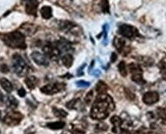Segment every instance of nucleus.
<instances>
[{
    "label": "nucleus",
    "mask_w": 166,
    "mask_h": 134,
    "mask_svg": "<svg viewBox=\"0 0 166 134\" xmlns=\"http://www.w3.org/2000/svg\"><path fill=\"white\" fill-rule=\"evenodd\" d=\"M101 10L105 13L109 12V3L108 0H101Z\"/></svg>",
    "instance_id": "393cba45"
},
{
    "label": "nucleus",
    "mask_w": 166,
    "mask_h": 134,
    "mask_svg": "<svg viewBox=\"0 0 166 134\" xmlns=\"http://www.w3.org/2000/svg\"><path fill=\"white\" fill-rule=\"evenodd\" d=\"M38 2L37 0H27L26 4V11L29 15H36Z\"/></svg>",
    "instance_id": "9d476101"
},
{
    "label": "nucleus",
    "mask_w": 166,
    "mask_h": 134,
    "mask_svg": "<svg viewBox=\"0 0 166 134\" xmlns=\"http://www.w3.org/2000/svg\"><path fill=\"white\" fill-rule=\"evenodd\" d=\"M144 134H158V133H157V132H146V133H144Z\"/></svg>",
    "instance_id": "72a5a7b5"
},
{
    "label": "nucleus",
    "mask_w": 166,
    "mask_h": 134,
    "mask_svg": "<svg viewBox=\"0 0 166 134\" xmlns=\"http://www.w3.org/2000/svg\"><path fill=\"white\" fill-rule=\"evenodd\" d=\"M1 39L6 46L12 49H25L26 48L25 35L19 31L4 34L2 35Z\"/></svg>",
    "instance_id": "f03ea898"
},
{
    "label": "nucleus",
    "mask_w": 166,
    "mask_h": 134,
    "mask_svg": "<svg viewBox=\"0 0 166 134\" xmlns=\"http://www.w3.org/2000/svg\"><path fill=\"white\" fill-rule=\"evenodd\" d=\"M61 61H62L63 65L65 66L66 68H70L72 66V63H73V57L70 54H66V55H63L61 58Z\"/></svg>",
    "instance_id": "aec40b11"
},
{
    "label": "nucleus",
    "mask_w": 166,
    "mask_h": 134,
    "mask_svg": "<svg viewBox=\"0 0 166 134\" xmlns=\"http://www.w3.org/2000/svg\"><path fill=\"white\" fill-rule=\"evenodd\" d=\"M31 57L33 59L36 64L38 66H47L49 65V61H48L47 56L43 54L40 53L38 52H33L31 54Z\"/></svg>",
    "instance_id": "1a4fd4ad"
},
{
    "label": "nucleus",
    "mask_w": 166,
    "mask_h": 134,
    "mask_svg": "<svg viewBox=\"0 0 166 134\" xmlns=\"http://www.w3.org/2000/svg\"><path fill=\"white\" fill-rule=\"evenodd\" d=\"M53 113L55 116L59 117V118H64L68 116V112L62 109H57L53 108Z\"/></svg>",
    "instance_id": "5701e85b"
},
{
    "label": "nucleus",
    "mask_w": 166,
    "mask_h": 134,
    "mask_svg": "<svg viewBox=\"0 0 166 134\" xmlns=\"http://www.w3.org/2000/svg\"><path fill=\"white\" fill-rule=\"evenodd\" d=\"M25 83H26V86L29 88V89H35V86L38 84V79L35 76L33 75H31V76L27 77V78L25 79Z\"/></svg>",
    "instance_id": "4468645a"
},
{
    "label": "nucleus",
    "mask_w": 166,
    "mask_h": 134,
    "mask_svg": "<svg viewBox=\"0 0 166 134\" xmlns=\"http://www.w3.org/2000/svg\"><path fill=\"white\" fill-rule=\"evenodd\" d=\"M65 88V84L62 83H52V84H48L45 86H42L40 89L41 92L42 93L46 94V95H53V94L58 93L61 91L64 90Z\"/></svg>",
    "instance_id": "423d86ee"
},
{
    "label": "nucleus",
    "mask_w": 166,
    "mask_h": 134,
    "mask_svg": "<svg viewBox=\"0 0 166 134\" xmlns=\"http://www.w3.org/2000/svg\"><path fill=\"white\" fill-rule=\"evenodd\" d=\"M56 48L58 50L61 52H68L72 49L71 44L68 41L65 39H61L56 43Z\"/></svg>",
    "instance_id": "f8f14e48"
},
{
    "label": "nucleus",
    "mask_w": 166,
    "mask_h": 134,
    "mask_svg": "<svg viewBox=\"0 0 166 134\" xmlns=\"http://www.w3.org/2000/svg\"><path fill=\"white\" fill-rule=\"evenodd\" d=\"M6 105H7L9 108L15 109V108H16L17 106H18V102L14 96L9 95V96H7V99H6Z\"/></svg>",
    "instance_id": "4be33fe9"
},
{
    "label": "nucleus",
    "mask_w": 166,
    "mask_h": 134,
    "mask_svg": "<svg viewBox=\"0 0 166 134\" xmlns=\"http://www.w3.org/2000/svg\"><path fill=\"white\" fill-rule=\"evenodd\" d=\"M113 45L118 52L123 54H124V50H125L126 49H128V48H125V42H124V40L122 39L121 38H119V37H115L114 39Z\"/></svg>",
    "instance_id": "9b49d317"
},
{
    "label": "nucleus",
    "mask_w": 166,
    "mask_h": 134,
    "mask_svg": "<svg viewBox=\"0 0 166 134\" xmlns=\"http://www.w3.org/2000/svg\"><path fill=\"white\" fill-rule=\"evenodd\" d=\"M0 117H1V111H0Z\"/></svg>",
    "instance_id": "f704fd0d"
},
{
    "label": "nucleus",
    "mask_w": 166,
    "mask_h": 134,
    "mask_svg": "<svg viewBox=\"0 0 166 134\" xmlns=\"http://www.w3.org/2000/svg\"><path fill=\"white\" fill-rule=\"evenodd\" d=\"M156 113L162 124L166 125V109L161 107L157 108Z\"/></svg>",
    "instance_id": "a211bd4d"
},
{
    "label": "nucleus",
    "mask_w": 166,
    "mask_h": 134,
    "mask_svg": "<svg viewBox=\"0 0 166 134\" xmlns=\"http://www.w3.org/2000/svg\"><path fill=\"white\" fill-rule=\"evenodd\" d=\"M96 89L97 92L98 94H104L107 92L108 90V86L105 83H104L103 81H99L96 84Z\"/></svg>",
    "instance_id": "412c9836"
},
{
    "label": "nucleus",
    "mask_w": 166,
    "mask_h": 134,
    "mask_svg": "<svg viewBox=\"0 0 166 134\" xmlns=\"http://www.w3.org/2000/svg\"><path fill=\"white\" fill-rule=\"evenodd\" d=\"M18 95H19L20 97H24L25 95H26V92L24 88H20L18 90Z\"/></svg>",
    "instance_id": "c756f323"
},
{
    "label": "nucleus",
    "mask_w": 166,
    "mask_h": 134,
    "mask_svg": "<svg viewBox=\"0 0 166 134\" xmlns=\"http://www.w3.org/2000/svg\"><path fill=\"white\" fill-rule=\"evenodd\" d=\"M23 119V115L19 112L11 111L8 112L4 118V123L10 126H14L18 125Z\"/></svg>",
    "instance_id": "0eeeda50"
},
{
    "label": "nucleus",
    "mask_w": 166,
    "mask_h": 134,
    "mask_svg": "<svg viewBox=\"0 0 166 134\" xmlns=\"http://www.w3.org/2000/svg\"><path fill=\"white\" fill-rule=\"evenodd\" d=\"M128 69L132 75V81L138 84H142L144 83L142 77V69L138 65L135 63H131L128 66Z\"/></svg>",
    "instance_id": "39448f33"
},
{
    "label": "nucleus",
    "mask_w": 166,
    "mask_h": 134,
    "mask_svg": "<svg viewBox=\"0 0 166 134\" xmlns=\"http://www.w3.org/2000/svg\"><path fill=\"white\" fill-rule=\"evenodd\" d=\"M92 98H93V91L91 90L86 94L85 98V102L87 104H90L92 101Z\"/></svg>",
    "instance_id": "bb28decb"
},
{
    "label": "nucleus",
    "mask_w": 166,
    "mask_h": 134,
    "mask_svg": "<svg viewBox=\"0 0 166 134\" xmlns=\"http://www.w3.org/2000/svg\"><path fill=\"white\" fill-rule=\"evenodd\" d=\"M3 98H4V95H3V94L2 93V92H1V91H0V102L2 101Z\"/></svg>",
    "instance_id": "473e14b6"
},
{
    "label": "nucleus",
    "mask_w": 166,
    "mask_h": 134,
    "mask_svg": "<svg viewBox=\"0 0 166 134\" xmlns=\"http://www.w3.org/2000/svg\"><path fill=\"white\" fill-rule=\"evenodd\" d=\"M116 59H117V55L115 53V52H113L112 55V56H111V61H112V63H114V62L116 60Z\"/></svg>",
    "instance_id": "2f4dec72"
},
{
    "label": "nucleus",
    "mask_w": 166,
    "mask_h": 134,
    "mask_svg": "<svg viewBox=\"0 0 166 134\" xmlns=\"http://www.w3.org/2000/svg\"><path fill=\"white\" fill-rule=\"evenodd\" d=\"M115 109V103L112 97L107 94H99L94 102L91 109V117L93 120H101L107 118Z\"/></svg>",
    "instance_id": "f257e3e1"
},
{
    "label": "nucleus",
    "mask_w": 166,
    "mask_h": 134,
    "mask_svg": "<svg viewBox=\"0 0 166 134\" xmlns=\"http://www.w3.org/2000/svg\"><path fill=\"white\" fill-rule=\"evenodd\" d=\"M159 69L161 71V73L162 74L163 77L166 79V63L164 62H161L159 63Z\"/></svg>",
    "instance_id": "a878e982"
},
{
    "label": "nucleus",
    "mask_w": 166,
    "mask_h": 134,
    "mask_svg": "<svg viewBox=\"0 0 166 134\" xmlns=\"http://www.w3.org/2000/svg\"><path fill=\"white\" fill-rule=\"evenodd\" d=\"M65 123L64 122L61 121L52 122V123H48L47 124H46L47 127H49V129H55V130L63 129V128L65 127Z\"/></svg>",
    "instance_id": "6ab92c4d"
},
{
    "label": "nucleus",
    "mask_w": 166,
    "mask_h": 134,
    "mask_svg": "<svg viewBox=\"0 0 166 134\" xmlns=\"http://www.w3.org/2000/svg\"><path fill=\"white\" fill-rule=\"evenodd\" d=\"M77 101H78L77 99L71 100L70 102H69V103L66 104V106H67V108H69V109H75V106L76 105Z\"/></svg>",
    "instance_id": "c85d7f7f"
},
{
    "label": "nucleus",
    "mask_w": 166,
    "mask_h": 134,
    "mask_svg": "<svg viewBox=\"0 0 166 134\" xmlns=\"http://www.w3.org/2000/svg\"><path fill=\"white\" fill-rule=\"evenodd\" d=\"M22 29H23L24 30V32L28 35H31L35 32L36 31V28L34 25L31 24V23H26V24H23L22 26H21Z\"/></svg>",
    "instance_id": "dca6fc26"
},
{
    "label": "nucleus",
    "mask_w": 166,
    "mask_h": 134,
    "mask_svg": "<svg viewBox=\"0 0 166 134\" xmlns=\"http://www.w3.org/2000/svg\"><path fill=\"white\" fill-rule=\"evenodd\" d=\"M118 33L130 39L136 38L138 35H139V32L136 28L128 24L121 25L118 28Z\"/></svg>",
    "instance_id": "20e7f679"
},
{
    "label": "nucleus",
    "mask_w": 166,
    "mask_h": 134,
    "mask_svg": "<svg viewBox=\"0 0 166 134\" xmlns=\"http://www.w3.org/2000/svg\"><path fill=\"white\" fill-rule=\"evenodd\" d=\"M0 70H1V72H2L3 73H6V72H9V69L6 65H2L1 67H0Z\"/></svg>",
    "instance_id": "7c9ffc66"
},
{
    "label": "nucleus",
    "mask_w": 166,
    "mask_h": 134,
    "mask_svg": "<svg viewBox=\"0 0 166 134\" xmlns=\"http://www.w3.org/2000/svg\"><path fill=\"white\" fill-rule=\"evenodd\" d=\"M41 15L45 19H49L52 16V9L50 6H45L41 9Z\"/></svg>",
    "instance_id": "f3484780"
},
{
    "label": "nucleus",
    "mask_w": 166,
    "mask_h": 134,
    "mask_svg": "<svg viewBox=\"0 0 166 134\" xmlns=\"http://www.w3.org/2000/svg\"><path fill=\"white\" fill-rule=\"evenodd\" d=\"M0 85H1V86L2 87V89L7 92H11L12 91V89H13L12 84L11 83V82L9 81L6 78H2L1 79H0Z\"/></svg>",
    "instance_id": "2eb2a0df"
},
{
    "label": "nucleus",
    "mask_w": 166,
    "mask_h": 134,
    "mask_svg": "<svg viewBox=\"0 0 166 134\" xmlns=\"http://www.w3.org/2000/svg\"><path fill=\"white\" fill-rule=\"evenodd\" d=\"M142 100L145 104L152 105L159 100V95L158 92H154V91L147 92L143 95Z\"/></svg>",
    "instance_id": "6e6552de"
},
{
    "label": "nucleus",
    "mask_w": 166,
    "mask_h": 134,
    "mask_svg": "<svg viewBox=\"0 0 166 134\" xmlns=\"http://www.w3.org/2000/svg\"><path fill=\"white\" fill-rule=\"evenodd\" d=\"M12 66L15 73L21 76L26 75L27 72V66L22 57L19 54L15 53L12 55Z\"/></svg>",
    "instance_id": "7ed1b4c3"
},
{
    "label": "nucleus",
    "mask_w": 166,
    "mask_h": 134,
    "mask_svg": "<svg viewBox=\"0 0 166 134\" xmlns=\"http://www.w3.org/2000/svg\"><path fill=\"white\" fill-rule=\"evenodd\" d=\"M111 123L113 125V128H112V131L114 132H118V129L121 128V124H122V120L118 116H113L110 120Z\"/></svg>",
    "instance_id": "ddd939ff"
},
{
    "label": "nucleus",
    "mask_w": 166,
    "mask_h": 134,
    "mask_svg": "<svg viewBox=\"0 0 166 134\" xmlns=\"http://www.w3.org/2000/svg\"><path fill=\"white\" fill-rule=\"evenodd\" d=\"M118 69L120 74H121L122 76H126V75H127V68H126V65L124 62H120L118 66Z\"/></svg>",
    "instance_id": "b1692460"
},
{
    "label": "nucleus",
    "mask_w": 166,
    "mask_h": 134,
    "mask_svg": "<svg viewBox=\"0 0 166 134\" xmlns=\"http://www.w3.org/2000/svg\"><path fill=\"white\" fill-rule=\"evenodd\" d=\"M76 85L78 87H88V86H89L90 83H88V82L83 81V80H80V81L76 82Z\"/></svg>",
    "instance_id": "cd10ccee"
}]
</instances>
